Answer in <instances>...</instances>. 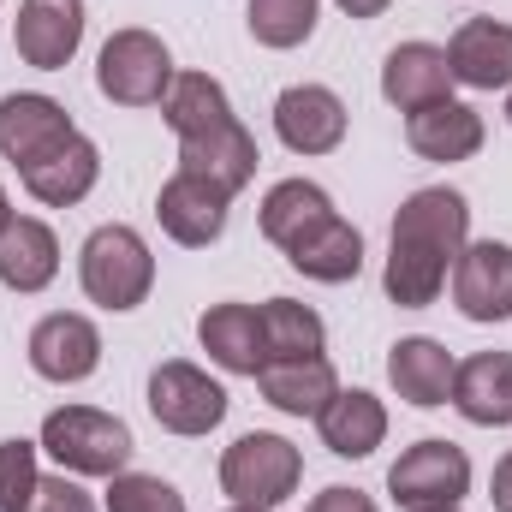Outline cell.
<instances>
[{"instance_id": "obj_34", "label": "cell", "mask_w": 512, "mask_h": 512, "mask_svg": "<svg viewBox=\"0 0 512 512\" xmlns=\"http://www.w3.org/2000/svg\"><path fill=\"white\" fill-rule=\"evenodd\" d=\"M489 501H495V512H512V453L495 465V477H489Z\"/></svg>"}, {"instance_id": "obj_39", "label": "cell", "mask_w": 512, "mask_h": 512, "mask_svg": "<svg viewBox=\"0 0 512 512\" xmlns=\"http://www.w3.org/2000/svg\"><path fill=\"white\" fill-rule=\"evenodd\" d=\"M435 512H459V507H435Z\"/></svg>"}, {"instance_id": "obj_17", "label": "cell", "mask_w": 512, "mask_h": 512, "mask_svg": "<svg viewBox=\"0 0 512 512\" xmlns=\"http://www.w3.org/2000/svg\"><path fill=\"white\" fill-rule=\"evenodd\" d=\"M453 370H459L453 352L441 340H429V334H411V340H399L387 352V382H393V393L405 405H417V411H435V405L453 399Z\"/></svg>"}, {"instance_id": "obj_28", "label": "cell", "mask_w": 512, "mask_h": 512, "mask_svg": "<svg viewBox=\"0 0 512 512\" xmlns=\"http://www.w3.org/2000/svg\"><path fill=\"white\" fill-rule=\"evenodd\" d=\"M161 114H167V126H173L179 143L239 120L233 102H227V90H221V78H209V72H179L173 90H167V102H161Z\"/></svg>"}, {"instance_id": "obj_25", "label": "cell", "mask_w": 512, "mask_h": 512, "mask_svg": "<svg viewBox=\"0 0 512 512\" xmlns=\"http://www.w3.org/2000/svg\"><path fill=\"white\" fill-rule=\"evenodd\" d=\"M256 387L286 417H322V405L340 393V376H334L328 358H292V364H262Z\"/></svg>"}, {"instance_id": "obj_26", "label": "cell", "mask_w": 512, "mask_h": 512, "mask_svg": "<svg viewBox=\"0 0 512 512\" xmlns=\"http://www.w3.org/2000/svg\"><path fill=\"white\" fill-rule=\"evenodd\" d=\"M334 215V197L322 191V185H310V179H280L268 197H262V239L268 245H280V251H292L310 227H322Z\"/></svg>"}, {"instance_id": "obj_12", "label": "cell", "mask_w": 512, "mask_h": 512, "mask_svg": "<svg viewBox=\"0 0 512 512\" xmlns=\"http://www.w3.org/2000/svg\"><path fill=\"white\" fill-rule=\"evenodd\" d=\"M274 131L292 155H334L346 143V102L328 84H292L274 102Z\"/></svg>"}, {"instance_id": "obj_16", "label": "cell", "mask_w": 512, "mask_h": 512, "mask_svg": "<svg viewBox=\"0 0 512 512\" xmlns=\"http://www.w3.org/2000/svg\"><path fill=\"white\" fill-rule=\"evenodd\" d=\"M405 143L423 155V161H441V167H453V161H471L477 149H483V114L471 108V102H429V108H417V114H405Z\"/></svg>"}, {"instance_id": "obj_8", "label": "cell", "mask_w": 512, "mask_h": 512, "mask_svg": "<svg viewBox=\"0 0 512 512\" xmlns=\"http://www.w3.org/2000/svg\"><path fill=\"white\" fill-rule=\"evenodd\" d=\"M227 215H233V191H221L215 179L185 173V167H179V173L161 185V197H155V221H161V233H167L173 245H185V251L215 245V239L227 233Z\"/></svg>"}, {"instance_id": "obj_19", "label": "cell", "mask_w": 512, "mask_h": 512, "mask_svg": "<svg viewBox=\"0 0 512 512\" xmlns=\"http://www.w3.org/2000/svg\"><path fill=\"white\" fill-rule=\"evenodd\" d=\"M453 405L477 429H512V352H477L453 370Z\"/></svg>"}, {"instance_id": "obj_5", "label": "cell", "mask_w": 512, "mask_h": 512, "mask_svg": "<svg viewBox=\"0 0 512 512\" xmlns=\"http://www.w3.org/2000/svg\"><path fill=\"white\" fill-rule=\"evenodd\" d=\"M173 78V54L155 30H114L96 54V90L114 108H161Z\"/></svg>"}, {"instance_id": "obj_20", "label": "cell", "mask_w": 512, "mask_h": 512, "mask_svg": "<svg viewBox=\"0 0 512 512\" xmlns=\"http://www.w3.org/2000/svg\"><path fill=\"white\" fill-rule=\"evenodd\" d=\"M316 429H322V447H328L334 459H370L387 441V405L376 393H364V387H352V393L340 387V393L322 405Z\"/></svg>"}, {"instance_id": "obj_10", "label": "cell", "mask_w": 512, "mask_h": 512, "mask_svg": "<svg viewBox=\"0 0 512 512\" xmlns=\"http://www.w3.org/2000/svg\"><path fill=\"white\" fill-rule=\"evenodd\" d=\"M453 304L465 322H512V245L477 239L453 262Z\"/></svg>"}, {"instance_id": "obj_6", "label": "cell", "mask_w": 512, "mask_h": 512, "mask_svg": "<svg viewBox=\"0 0 512 512\" xmlns=\"http://www.w3.org/2000/svg\"><path fill=\"white\" fill-rule=\"evenodd\" d=\"M387 495L405 512L459 507V501L471 495V459H465V447L435 441V435L417 441V447H405V453L393 459V471H387Z\"/></svg>"}, {"instance_id": "obj_4", "label": "cell", "mask_w": 512, "mask_h": 512, "mask_svg": "<svg viewBox=\"0 0 512 512\" xmlns=\"http://www.w3.org/2000/svg\"><path fill=\"white\" fill-rule=\"evenodd\" d=\"M298 483H304V453L274 429H251L221 453V489L233 495V507L274 512L280 501L298 495Z\"/></svg>"}, {"instance_id": "obj_3", "label": "cell", "mask_w": 512, "mask_h": 512, "mask_svg": "<svg viewBox=\"0 0 512 512\" xmlns=\"http://www.w3.org/2000/svg\"><path fill=\"white\" fill-rule=\"evenodd\" d=\"M78 280H84V298L102 304V310H137L155 286V256L143 245V233L126 221H108L84 239L78 251Z\"/></svg>"}, {"instance_id": "obj_24", "label": "cell", "mask_w": 512, "mask_h": 512, "mask_svg": "<svg viewBox=\"0 0 512 512\" xmlns=\"http://www.w3.org/2000/svg\"><path fill=\"white\" fill-rule=\"evenodd\" d=\"M286 262L304 274V280H322V286H346V280H358V268H364V233L352 227V221H340V215H328L322 227H310Z\"/></svg>"}, {"instance_id": "obj_38", "label": "cell", "mask_w": 512, "mask_h": 512, "mask_svg": "<svg viewBox=\"0 0 512 512\" xmlns=\"http://www.w3.org/2000/svg\"><path fill=\"white\" fill-rule=\"evenodd\" d=\"M507 126H512V90H507Z\"/></svg>"}, {"instance_id": "obj_23", "label": "cell", "mask_w": 512, "mask_h": 512, "mask_svg": "<svg viewBox=\"0 0 512 512\" xmlns=\"http://www.w3.org/2000/svg\"><path fill=\"white\" fill-rule=\"evenodd\" d=\"M197 340H203V352L227 370V376H256L268 358H262V316H256L251 304H215V310H203V322H197Z\"/></svg>"}, {"instance_id": "obj_15", "label": "cell", "mask_w": 512, "mask_h": 512, "mask_svg": "<svg viewBox=\"0 0 512 512\" xmlns=\"http://www.w3.org/2000/svg\"><path fill=\"white\" fill-rule=\"evenodd\" d=\"M24 173V191L36 197V203H48V209H72V203H84L90 191H96V179H102V155H96V143L84 137V131H72L60 149H48L42 161H30V167H18Z\"/></svg>"}, {"instance_id": "obj_29", "label": "cell", "mask_w": 512, "mask_h": 512, "mask_svg": "<svg viewBox=\"0 0 512 512\" xmlns=\"http://www.w3.org/2000/svg\"><path fill=\"white\" fill-rule=\"evenodd\" d=\"M316 12L322 0H251L245 24L262 48H304L316 36Z\"/></svg>"}, {"instance_id": "obj_9", "label": "cell", "mask_w": 512, "mask_h": 512, "mask_svg": "<svg viewBox=\"0 0 512 512\" xmlns=\"http://www.w3.org/2000/svg\"><path fill=\"white\" fill-rule=\"evenodd\" d=\"M96 364H102V334H96L90 316L54 310V316H42V322L30 328V370H36L42 382H60V387L90 382Z\"/></svg>"}, {"instance_id": "obj_37", "label": "cell", "mask_w": 512, "mask_h": 512, "mask_svg": "<svg viewBox=\"0 0 512 512\" xmlns=\"http://www.w3.org/2000/svg\"><path fill=\"white\" fill-rule=\"evenodd\" d=\"M227 512H268V507H227Z\"/></svg>"}, {"instance_id": "obj_14", "label": "cell", "mask_w": 512, "mask_h": 512, "mask_svg": "<svg viewBox=\"0 0 512 512\" xmlns=\"http://www.w3.org/2000/svg\"><path fill=\"white\" fill-rule=\"evenodd\" d=\"M447 72L465 90H512V24L465 18L447 42Z\"/></svg>"}, {"instance_id": "obj_2", "label": "cell", "mask_w": 512, "mask_h": 512, "mask_svg": "<svg viewBox=\"0 0 512 512\" xmlns=\"http://www.w3.org/2000/svg\"><path fill=\"white\" fill-rule=\"evenodd\" d=\"M66 477H120L131 447V429L114 411H96V405H60L42 417V441H36Z\"/></svg>"}, {"instance_id": "obj_1", "label": "cell", "mask_w": 512, "mask_h": 512, "mask_svg": "<svg viewBox=\"0 0 512 512\" xmlns=\"http://www.w3.org/2000/svg\"><path fill=\"white\" fill-rule=\"evenodd\" d=\"M471 245V203L447 185H423L399 203L393 215V245H387L382 292L399 310H429L453 274L459 251Z\"/></svg>"}, {"instance_id": "obj_18", "label": "cell", "mask_w": 512, "mask_h": 512, "mask_svg": "<svg viewBox=\"0 0 512 512\" xmlns=\"http://www.w3.org/2000/svg\"><path fill=\"white\" fill-rule=\"evenodd\" d=\"M382 96L399 114H417L429 102L453 96V72H447V48L435 42H399L382 66Z\"/></svg>"}, {"instance_id": "obj_30", "label": "cell", "mask_w": 512, "mask_h": 512, "mask_svg": "<svg viewBox=\"0 0 512 512\" xmlns=\"http://www.w3.org/2000/svg\"><path fill=\"white\" fill-rule=\"evenodd\" d=\"M108 512H185V495L167 477L120 471V477H108Z\"/></svg>"}, {"instance_id": "obj_35", "label": "cell", "mask_w": 512, "mask_h": 512, "mask_svg": "<svg viewBox=\"0 0 512 512\" xmlns=\"http://www.w3.org/2000/svg\"><path fill=\"white\" fill-rule=\"evenodd\" d=\"M387 6H393V0H340V12H346V18H382Z\"/></svg>"}, {"instance_id": "obj_22", "label": "cell", "mask_w": 512, "mask_h": 512, "mask_svg": "<svg viewBox=\"0 0 512 512\" xmlns=\"http://www.w3.org/2000/svg\"><path fill=\"white\" fill-rule=\"evenodd\" d=\"M60 274V239L36 215H12L0 233V280L12 292H42Z\"/></svg>"}, {"instance_id": "obj_33", "label": "cell", "mask_w": 512, "mask_h": 512, "mask_svg": "<svg viewBox=\"0 0 512 512\" xmlns=\"http://www.w3.org/2000/svg\"><path fill=\"white\" fill-rule=\"evenodd\" d=\"M304 512H376V501L364 489H322Z\"/></svg>"}, {"instance_id": "obj_36", "label": "cell", "mask_w": 512, "mask_h": 512, "mask_svg": "<svg viewBox=\"0 0 512 512\" xmlns=\"http://www.w3.org/2000/svg\"><path fill=\"white\" fill-rule=\"evenodd\" d=\"M6 221H12V203H6V191H0V233H6Z\"/></svg>"}, {"instance_id": "obj_13", "label": "cell", "mask_w": 512, "mask_h": 512, "mask_svg": "<svg viewBox=\"0 0 512 512\" xmlns=\"http://www.w3.org/2000/svg\"><path fill=\"white\" fill-rule=\"evenodd\" d=\"M72 114L54 102V96H36V90H18V96H0V155L12 167H30L42 161L48 149H60L72 137Z\"/></svg>"}, {"instance_id": "obj_32", "label": "cell", "mask_w": 512, "mask_h": 512, "mask_svg": "<svg viewBox=\"0 0 512 512\" xmlns=\"http://www.w3.org/2000/svg\"><path fill=\"white\" fill-rule=\"evenodd\" d=\"M30 512H96V501L78 489V477H42L36 483V501H30Z\"/></svg>"}, {"instance_id": "obj_11", "label": "cell", "mask_w": 512, "mask_h": 512, "mask_svg": "<svg viewBox=\"0 0 512 512\" xmlns=\"http://www.w3.org/2000/svg\"><path fill=\"white\" fill-rule=\"evenodd\" d=\"M12 48L36 72H66V60L84 48V0H24Z\"/></svg>"}, {"instance_id": "obj_27", "label": "cell", "mask_w": 512, "mask_h": 512, "mask_svg": "<svg viewBox=\"0 0 512 512\" xmlns=\"http://www.w3.org/2000/svg\"><path fill=\"white\" fill-rule=\"evenodd\" d=\"M256 316H262V358H268V364L322 358L328 328H322V316H316L310 304H298V298H268Z\"/></svg>"}, {"instance_id": "obj_7", "label": "cell", "mask_w": 512, "mask_h": 512, "mask_svg": "<svg viewBox=\"0 0 512 512\" xmlns=\"http://www.w3.org/2000/svg\"><path fill=\"white\" fill-rule=\"evenodd\" d=\"M149 411L167 435H209L227 417V387L185 358H167L149 376Z\"/></svg>"}, {"instance_id": "obj_21", "label": "cell", "mask_w": 512, "mask_h": 512, "mask_svg": "<svg viewBox=\"0 0 512 512\" xmlns=\"http://www.w3.org/2000/svg\"><path fill=\"white\" fill-rule=\"evenodd\" d=\"M256 137L239 120H227V126H215V131H203V137H185L179 143V167L185 173H203V179H215L221 191H245L256 179Z\"/></svg>"}, {"instance_id": "obj_31", "label": "cell", "mask_w": 512, "mask_h": 512, "mask_svg": "<svg viewBox=\"0 0 512 512\" xmlns=\"http://www.w3.org/2000/svg\"><path fill=\"white\" fill-rule=\"evenodd\" d=\"M36 483H42V471H36V441H24V435L0 441V512H30Z\"/></svg>"}]
</instances>
